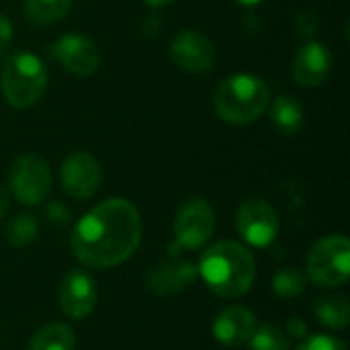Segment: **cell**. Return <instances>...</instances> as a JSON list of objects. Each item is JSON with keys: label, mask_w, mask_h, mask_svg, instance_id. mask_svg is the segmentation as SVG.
I'll list each match as a JSON object with an SVG mask.
<instances>
[{"label": "cell", "mask_w": 350, "mask_h": 350, "mask_svg": "<svg viewBox=\"0 0 350 350\" xmlns=\"http://www.w3.org/2000/svg\"><path fill=\"white\" fill-rule=\"evenodd\" d=\"M144 221L127 199H107L94 205L74 226L70 248L88 269H113L127 262L142 244Z\"/></svg>", "instance_id": "cell-1"}, {"label": "cell", "mask_w": 350, "mask_h": 350, "mask_svg": "<svg viewBox=\"0 0 350 350\" xmlns=\"http://www.w3.org/2000/svg\"><path fill=\"white\" fill-rule=\"evenodd\" d=\"M197 273L215 297L232 301L252 289L256 281V260L244 244L219 240L201 254Z\"/></svg>", "instance_id": "cell-2"}, {"label": "cell", "mask_w": 350, "mask_h": 350, "mask_svg": "<svg viewBox=\"0 0 350 350\" xmlns=\"http://www.w3.org/2000/svg\"><path fill=\"white\" fill-rule=\"evenodd\" d=\"M269 100L271 90L258 76L234 74L215 88L213 109L230 125H250L265 115Z\"/></svg>", "instance_id": "cell-3"}, {"label": "cell", "mask_w": 350, "mask_h": 350, "mask_svg": "<svg viewBox=\"0 0 350 350\" xmlns=\"http://www.w3.org/2000/svg\"><path fill=\"white\" fill-rule=\"evenodd\" d=\"M47 88V68L31 51H16L4 57L0 90L12 109L33 107Z\"/></svg>", "instance_id": "cell-4"}, {"label": "cell", "mask_w": 350, "mask_h": 350, "mask_svg": "<svg viewBox=\"0 0 350 350\" xmlns=\"http://www.w3.org/2000/svg\"><path fill=\"white\" fill-rule=\"evenodd\" d=\"M306 277L318 287H342L350 279V242L342 234L320 238L306 258Z\"/></svg>", "instance_id": "cell-5"}, {"label": "cell", "mask_w": 350, "mask_h": 350, "mask_svg": "<svg viewBox=\"0 0 350 350\" xmlns=\"http://www.w3.org/2000/svg\"><path fill=\"white\" fill-rule=\"evenodd\" d=\"M53 176L45 158L37 154L16 156L8 168V189L23 205H39L51 193Z\"/></svg>", "instance_id": "cell-6"}, {"label": "cell", "mask_w": 350, "mask_h": 350, "mask_svg": "<svg viewBox=\"0 0 350 350\" xmlns=\"http://www.w3.org/2000/svg\"><path fill=\"white\" fill-rule=\"evenodd\" d=\"M213 232H215V211L209 205V201L201 197L187 199L178 207L172 224L174 256L180 250H199L209 242Z\"/></svg>", "instance_id": "cell-7"}, {"label": "cell", "mask_w": 350, "mask_h": 350, "mask_svg": "<svg viewBox=\"0 0 350 350\" xmlns=\"http://www.w3.org/2000/svg\"><path fill=\"white\" fill-rule=\"evenodd\" d=\"M234 226L246 244L254 248H267L281 232V217L269 201L260 197H248L238 205Z\"/></svg>", "instance_id": "cell-8"}, {"label": "cell", "mask_w": 350, "mask_h": 350, "mask_svg": "<svg viewBox=\"0 0 350 350\" xmlns=\"http://www.w3.org/2000/svg\"><path fill=\"white\" fill-rule=\"evenodd\" d=\"M59 180L68 197L84 201L98 191L103 183V168L92 154L74 152L64 158L59 166Z\"/></svg>", "instance_id": "cell-9"}, {"label": "cell", "mask_w": 350, "mask_h": 350, "mask_svg": "<svg viewBox=\"0 0 350 350\" xmlns=\"http://www.w3.org/2000/svg\"><path fill=\"white\" fill-rule=\"evenodd\" d=\"M51 57L74 76H92L100 66V51L96 43L78 33L57 37L49 47Z\"/></svg>", "instance_id": "cell-10"}, {"label": "cell", "mask_w": 350, "mask_h": 350, "mask_svg": "<svg viewBox=\"0 0 350 350\" xmlns=\"http://www.w3.org/2000/svg\"><path fill=\"white\" fill-rule=\"evenodd\" d=\"M170 57L180 70L189 74H203L213 68L217 51L207 35L195 29H185L172 37Z\"/></svg>", "instance_id": "cell-11"}, {"label": "cell", "mask_w": 350, "mask_h": 350, "mask_svg": "<svg viewBox=\"0 0 350 350\" xmlns=\"http://www.w3.org/2000/svg\"><path fill=\"white\" fill-rule=\"evenodd\" d=\"M98 301V287L92 275L86 271L74 269L70 271L59 287H57V304L59 310L70 318V320H84L88 318Z\"/></svg>", "instance_id": "cell-12"}, {"label": "cell", "mask_w": 350, "mask_h": 350, "mask_svg": "<svg viewBox=\"0 0 350 350\" xmlns=\"http://www.w3.org/2000/svg\"><path fill=\"white\" fill-rule=\"evenodd\" d=\"M197 277H199L197 267L191 260H185L180 256H170L150 267L144 275V283L152 293L168 297L191 289Z\"/></svg>", "instance_id": "cell-13"}, {"label": "cell", "mask_w": 350, "mask_h": 350, "mask_svg": "<svg viewBox=\"0 0 350 350\" xmlns=\"http://www.w3.org/2000/svg\"><path fill=\"white\" fill-rule=\"evenodd\" d=\"M256 314L240 304L224 308L213 320V336L219 345L228 349H238L248 345L256 330Z\"/></svg>", "instance_id": "cell-14"}, {"label": "cell", "mask_w": 350, "mask_h": 350, "mask_svg": "<svg viewBox=\"0 0 350 350\" xmlns=\"http://www.w3.org/2000/svg\"><path fill=\"white\" fill-rule=\"evenodd\" d=\"M332 68V55L324 43L310 41L301 45L293 57V80L304 88L320 86Z\"/></svg>", "instance_id": "cell-15"}, {"label": "cell", "mask_w": 350, "mask_h": 350, "mask_svg": "<svg viewBox=\"0 0 350 350\" xmlns=\"http://www.w3.org/2000/svg\"><path fill=\"white\" fill-rule=\"evenodd\" d=\"M271 121L283 135H295L306 125L304 105L293 94L277 96L271 105Z\"/></svg>", "instance_id": "cell-16"}, {"label": "cell", "mask_w": 350, "mask_h": 350, "mask_svg": "<svg viewBox=\"0 0 350 350\" xmlns=\"http://www.w3.org/2000/svg\"><path fill=\"white\" fill-rule=\"evenodd\" d=\"M314 316L330 330H347L350 326V304L342 295H322L314 301Z\"/></svg>", "instance_id": "cell-17"}, {"label": "cell", "mask_w": 350, "mask_h": 350, "mask_svg": "<svg viewBox=\"0 0 350 350\" xmlns=\"http://www.w3.org/2000/svg\"><path fill=\"white\" fill-rule=\"evenodd\" d=\"M74 347H76V334L64 322L45 324L33 334L29 342V350H74Z\"/></svg>", "instance_id": "cell-18"}, {"label": "cell", "mask_w": 350, "mask_h": 350, "mask_svg": "<svg viewBox=\"0 0 350 350\" xmlns=\"http://www.w3.org/2000/svg\"><path fill=\"white\" fill-rule=\"evenodd\" d=\"M70 8H72V0H25L27 18L41 27H49L64 21Z\"/></svg>", "instance_id": "cell-19"}, {"label": "cell", "mask_w": 350, "mask_h": 350, "mask_svg": "<svg viewBox=\"0 0 350 350\" xmlns=\"http://www.w3.org/2000/svg\"><path fill=\"white\" fill-rule=\"evenodd\" d=\"M39 234V224L35 219V215L31 213H16L4 230L6 240L14 246V248H27L35 242Z\"/></svg>", "instance_id": "cell-20"}, {"label": "cell", "mask_w": 350, "mask_h": 350, "mask_svg": "<svg viewBox=\"0 0 350 350\" xmlns=\"http://www.w3.org/2000/svg\"><path fill=\"white\" fill-rule=\"evenodd\" d=\"M306 287H308V277L295 267L279 269L273 275V291L281 299H295L306 293Z\"/></svg>", "instance_id": "cell-21"}, {"label": "cell", "mask_w": 350, "mask_h": 350, "mask_svg": "<svg viewBox=\"0 0 350 350\" xmlns=\"http://www.w3.org/2000/svg\"><path fill=\"white\" fill-rule=\"evenodd\" d=\"M250 350H291V338L275 324L256 326L252 338L248 340Z\"/></svg>", "instance_id": "cell-22"}, {"label": "cell", "mask_w": 350, "mask_h": 350, "mask_svg": "<svg viewBox=\"0 0 350 350\" xmlns=\"http://www.w3.org/2000/svg\"><path fill=\"white\" fill-rule=\"evenodd\" d=\"M295 350H349L347 345L332 334H308L299 340Z\"/></svg>", "instance_id": "cell-23"}, {"label": "cell", "mask_w": 350, "mask_h": 350, "mask_svg": "<svg viewBox=\"0 0 350 350\" xmlns=\"http://www.w3.org/2000/svg\"><path fill=\"white\" fill-rule=\"evenodd\" d=\"M293 25H295L297 35L312 37V35H316V31L320 29V16H318V12H314V10H301V12L295 14Z\"/></svg>", "instance_id": "cell-24"}, {"label": "cell", "mask_w": 350, "mask_h": 350, "mask_svg": "<svg viewBox=\"0 0 350 350\" xmlns=\"http://www.w3.org/2000/svg\"><path fill=\"white\" fill-rule=\"evenodd\" d=\"M45 217L51 226L55 228H66L72 219V213L70 209L62 203V201H49L47 207H45Z\"/></svg>", "instance_id": "cell-25"}, {"label": "cell", "mask_w": 350, "mask_h": 350, "mask_svg": "<svg viewBox=\"0 0 350 350\" xmlns=\"http://www.w3.org/2000/svg\"><path fill=\"white\" fill-rule=\"evenodd\" d=\"M12 43V23L8 21L6 14L0 12V62H4V57L8 55Z\"/></svg>", "instance_id": "cell-26"}, {"label": "cell", "mask_w": 350, "mask_h": 350, "mask_svg": "<svg viewBox=\"0 0 350 350\" xmlns=\"http://www.w3.org/2000/svg\"><path fill=\"white\" fill-rule=\"evenodd\" d=\"M285 334L291 338V340H301L310 334V328L304 320L299 318H289L287 324H285Z\"/></svg>", "instance_id": "cell-27"}, {"label": "cell", "mask_w": 350, "mask_h": 350, "mask_svg": "<svg viewBox=\"0 0 350 350\" xmlns=\"http://www.w3.org/2000/svg\"><path fill=\"white\" fill-rule=\"evenodd\" d=\"M6 209H8V195H6L4 187L0 185V221L6 215Z\"/></svg>", "instance_id": "cell-28"}, {"label": "cell", "mask_w": 350, "mask_h": 350, "mask_svg": "<svg viewBox=\"0 0 350 350\" xmlns=\"http://www.w3.org/2000/svg\"><path fill=\"white\" fill-rule=\"evenodd\" d=\"M148 6H152V8H164V6H168V4H172L174 0H144Z\"/></svg>", "instance_id": "cell-29"}, {"label": "cell", "mask_w": 350, "mask_h": 350, "mask_svg": "<svg viewBox=\"0 0 350 350\" xmlns=\"http://www.w3.org/2000/svg\"><path fill=\"white\" fill-rule=\"evenodd\" d=\"M238 2H242V4H248V6H252V4H258V2H262V0H238Z\"/></svg>", "instance_id": "cell-30"}]
</instances>
